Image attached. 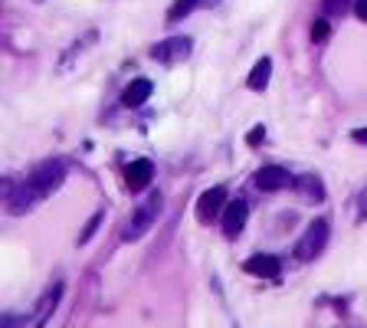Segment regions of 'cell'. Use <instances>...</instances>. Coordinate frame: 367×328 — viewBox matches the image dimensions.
Returning <instances> with one entry per match:
<instances>
[{"instance_id":"cell-13","label":"cell","mask_w":367,"mask_h":328,"mask_svg":"<svg viewBox=\"0 0 367 328\" xmlns=\"http://www.w3.org/2000/svg\"><path fill=\"white\" fill-rule=\"evenodd\" d=\"M269 76H273V60L263 56V60L253 66V72H249V89H253V92H263L265 82H269Z\"/></svg>"},{"instance_id":"cell-14","label":"cell","mask_w":367,"mask_h":328,"mask_svg":"<svg viewBox=\"0 0 367 328\" xmlns=\"http://www.w3.org/2000/svg\"><path fill=\"white\" fill-rule=\"evenodd\" d=\"M194 7H200V0H174V7L168 10V20H171V23H177V20H184Z\"/></svg>"},{"instance_id":"cell-5","label":"cell","mask_w":367,"mask_h":328,"mask_svg":"<svg viewBox=\"0 0 367 328\" xmlns=\"http://www.w3.org/2000/svg\"><path fill=\"white\" fill-rule=\"evenodd\" d=\"M253 181H256L259 190H282V187H289V184H295V177L285 168H279V164H265V168L256 171Z\"/></svg>"},{"instance_id":"cell-22","label":"cell","mask_w":367,"mask_h":328,"mask_svg":"<svg viewBox=\"0 0 367 328\" xmlns=\"http://www.w3.org/2000/svg\"><path fill=\"white\" fill-rule=\"evenodd\" d=\"M4 328H17V315H4Z\"/></svg>"},{"instance_id":"cell-17","label":"cell","mask_w":367,"mask_h":328,"mask_svg":"<svg viewBox=\"0 0 367 328\" xmlns=\"http://www.w3.org/2000/svg\"><path fill=\"white\" fill-rule=\"evenodd\" d=\"M324 4V13L328 17H338V13H344V7H348V0H322Z\"/></svg>"},{"instance_id":"cell-8","label":"cell","mask_w":367,"mask_h":328,"mask_svg":"<svg viewBox=\"0 0 367 328\" xmlns=\"http://www.w3.org/2000/svg\"><path fill=\"white\" fill-rule=\"evenodd\" d=\"M62 289H66L62 283H56V285H50V289H46L43 299H40V305H36V312H33V319H30V328H43V322L50 319L53 312H56V305H60Z\"/></svg>"},{"instance_id":"cell-6","label":"cell","mask_w":367,"mask_h":328,"mask_svg":"<svg viewBox=\"0 0 367 328\" xmlns=\"http://www.w3.org/2000/svg\"><path fill=\"white\" fill-rule=\"evenodd\" d=\"M223 204H226V187H210L200 194V200H197V217L204 220V224H210L214 217H220Z\"/></svg>"},{"instance_id":"cell-20","label":"cell","mask_w":367,"mask_h":328,"mask_svg":"<svg viewBox=\"0 0 367 328\" xmlns=\"http://www.w3.org/2000/svg\"><path fill=\"white\" fill-rule=\"evenodd\" d=\"M358 217H361V220H367V187H364V194H361V204H358Z\"/></svg>"},{"instance_id":"cell-19","label":"cell","mask_w":367,"mask_h":328,"mask_svg":"<svg viewBox=\"0 0 367 328\" xmlns=\"http://www.w3.org/2000/svg\"><path fill=\"white\" fill-rule=\"evenodd\" d=\"M354 13H358V20L367 23V0H354Z\"/></svg>"},{"instance_id":"cell-7","label":"cell","mask_w":367,"mask_h":328,"mask_svg":"<svg viewBox=\"0 0 367 328\" xmlns=\"http://www.w3.org/2000/svg\"><path fill=\"white\" fill-rule=\"evenodd\" d=\"M246 217H249L246 200H233L230 207L223 210V236L236 240V236L243 234V226H246Z\"/></svg>"},{"instance_id":"cell-2","label":"cell","mask_w":367,"mask_h":328,"mask_svg":"<svg viewBox=\"0 0 367 328\" xmlns=\"http://www.w3.org/2000/svg\"><path fill=\"white\" fill-rule=\"evenodd\" d=\"M324 243H328V220H312L308 230L302 234V240L295 243V256H299L302 263H312V259L324 250Z\"/></svg>"},{"instance_id":"cell-11","label":"cell","mask_w":367,"mask_h":328,"mask_svg":"<svg viewBox=\"0 0 367 328\" xmlns=\"http://www.w3.org/2000/svg\"><path fill=\"white\" fill-rule=\"evenodd\" d=\"M151 92H154L151 79H135V82H128V86H125V92H121V105L138 109V105H145L148 99H151Z\"/></svg>"},{"instance_id":"cell-9","label":"cell","mask_w":367,"mask_h":328,"mask_svg":"<svg viewBox=\"0 0 367 328\" xmlns=\"http://www.w3.org/2000/svg\"><path fill=\"white\" fill-rule=\"evenodd\" d=\"M154 177V164L148 161V158H138V161H131L128 168H125V184H128V190H145L148 184H151Z\"/></svg>"},{"instance_id":"cell-10","label":"cell","mask_w":367,"mask_h":328,"mask_svg":"<svg viewBox=\"0 0 367 328\" xmlns=\"http://www.w3.org/2000/svg\"><path fill=\"white\" fill-rule=\"evenodd\" d=\"M249 276H259V279H275L279 276V259L273 253H256V256L246 259V266H243Z\"/></svg>"},{"instance_id":"cell-23","label":"cell","mask_w":367,"mask_h":328,"mask_svg":"<svg viewBox=\"0 0 367 328\" xmlns=\"http://www.w3.org/2000/svg\"><path fill=\"white\" fill-rule=\"evenodd\" d=\"M200 4H214V0H200Z\"/></svg>"},{"instance_id":"cell-3","label":"cell","mask_w":367,"mask_h":328,"mask_svg":"<svg viewBox=\"0 0 367 328\" xmlns=\"http://www.w3.org/2000/svg\"><path fill=\"white\" fill-rule=\"evenodd\" d=\"M190 50H194V43H190L187 36H171V40L151 46V56L158 62H180L190 56Z\"/></svg>"},{"instance_id":"cell-15","label":"cell","mask_w":367,"mask_h":328,"mask_svg":"<svg viewBox=\"0 0 367 328\" xmlns=\"http://www.w3.org/2000/svg\"><path fill=\"white\" fill-rule=\"evenodd\" d=\"M99 224H102V210H99V214H92V217H89V226H86V230H82V234H79V246H82V243H89V240H92V234H95V230H99Z\"/></svg>"},{"instance_id":"cell-18","label":"cell","mask_w":367,"mask_h":328,"mask_svg":"<svg viewBox=\"0 0 367 328\" xmlns=\"http://www.w3.org/2000/svg\"><path fill=\"white\" fill-rule=\"evenodd\" d=\"M263 135H265V125H256V129L249 131V145L259 148V145H263Z\"/></svg>"},{"instance_id":"cell-16","label":"cell","mask_w":367,"mask_h":328,"mask_svg":"<svg viewBox=\"0 0 367 328\" xmlns=\"http://www.w3.org/2000/svg\"><path fill=\"white\" fill-rule=\"evenodd\" d=\"M328 33H332V26H328V20H315V23H312V40H315V43H324V40H328Z\"/></svg>"},{"instance_id":"cell-21","label":"cell","mask_w":367,"mask_h":328,"mask_svg":"<svg viewBox=\"0 0 367 328\" xmlns=\"http://www.w3.org/2000/svg\"><path fill=\"white\" fill-rule=\"evenodd\" d=\"M351 138L358 141V145H367V129H354L351 131Z\"/></svg>"},{"instance_id":"cell-1","label":"cell","mask_w":367,"mask_h":328,"mask_svg":"<svg viewBox=\"0 0 367 328\" xmlns=\"http://www.w3.org/2000/svg\"><path fill=\"white\" fill-rule=\"evenodd\" d=\"M66 181V161H60V158H53V161H43L40 168H36L33 174H30V187L40 194V197H46V194H53V190L60 187V184Z\"/></svg>"},{"instance_id":"cell-4","label":"cell","mask_w":367,"mask_h":328,"mask_svg":"<svg viewBox=\"0 0 367 328\" xmlns=\"http://www.w3.org/2000/svg\"><path fill=\"white\" fill-rule=\"evenodd\" d=\"M158 210H161V197H158V194H151V200H148L145 207H138V210H135V217H131L128 230H125V240H138V236L145 234L148 226L154 224Z\"/></svg>"},{"instance_id":"cell-12","label":"cell","mask_w":367,"mask_h":328,"mask_svg":"<svg viewBox=\"0 0 367 328\" xmlns=\"http://www.w3.org/2000/svg\"><path fill=\"white\" fill-rule=\"evenodd\" d=\"M295 187L302 190V200H308V204H322L324 200V184L318 181L315 174H302V177H295Z\"/></svg>"}]
</instances>
